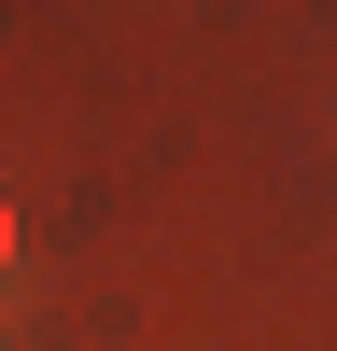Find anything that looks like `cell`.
<instances>
[{"instance_id": "1", "label": "cell", "mask_w": 337, "mask_h": 351, "mask_svg": "<svg viewBox=\"0 0 337 351\" xmlns=\"http://www.w3.org/2000/svg\"><path fill=\"white\" fill-rule=\"evenodd\" d=\"M0 267H14V211H0Z\"/></svg>"}]
</instances>
